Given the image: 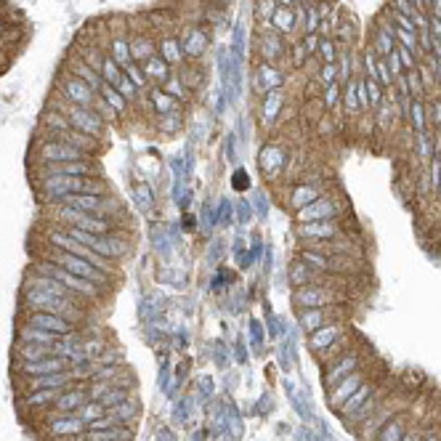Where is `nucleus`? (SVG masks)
Returning a JSON list of instances; mask_svg holds the SVG:
<instances>
[{
	"mask_svg": "<svg viewBox=\"0 0 441 441\" xmlns=\"http://www.w3.org/2000/svg\"><path fill=\"white\" fill-rule=\"evenodd\" d=\"M24 306L30 311H46V314H56L61 319H67L69 324H80L85 319V311L83 306L75 303V301H67V298H59L48 290H38V288H24Z\"/></svg>",
	"mask_w": 441,
	"mask_h": 441,
	"instance_id": "1",
	"label": "nucleus"
},
{
	"mask_svg": "<svg viewBox=\"0 0 441 441\" xmlns=\"http://www.w3.org/2000/svg\"><path fill=\"white\" fill-rule=\"evenodd\" d=\"M38 258H40V260H51V263H56V266H61V269H67L69 274L83 276V279L96 282V285H101V288H109V282H112V276L104 274L101 269H96V266H93V263H88L85 258L72 256V253H67V250H59V247H53V244H48V242H40Z\"/></svg>",
	"mask_w": 441,
	"mask_h": 441,
	"instance_id": "2",
	"label": "nucleus"
},
{
	"mask_svg": "<svg viewBox=\"0 0 441 441\" xmlns=\"http://www.w3.org/2000/svg\"><path fill=\"white\" fill-rule=\"evenodd\" d=\"M32 272H38V274H46V276H53L56 282H61L67 290H72L75 295H80L83 301H96L99 298V292H101V285H96V282H88V279H83V276H75L69 274L67 269H61L56 263H51V260H40L32 266Z\"/></svg>",
	"mask_w": 441,
	"mask_h": 441,
	"instance_id": "3",
	"label": "nucleus"
},
{
	"mask_svg": "<svg viewBox=\"0 0 441 441\" xmlns=\"http://www.w3.org/2000/svg\"><path fill=\"white\" fill-rule=\"evenodd\" d=\"M349 301V295L338 292L335 288L327 285H306V288H295L292 292V303L298 308H327V306H338Z\"/></svg>",
	"mask_w": 441,
	"mask_h": 441,
	"instance_id": "4",
	"label": "nucleus"
},
{
	"mask_svg": "<svg viewBox=\"0 0 441 441\" xmlns=\"http://www.w3.org/2000/svg\"><path fill=\"white\" fill-rule=\"evenodd\" d=\"M253 51L258 53V59L263 64H272L279 69V64L285 61L288 56V38H282L279 32L274 30H258L256 32V38H253Z\"/></svg>",
	"mask_w": 441,
	"mask_h": 441,
	"instance_id": "5",
	"label": "nucleus"
},
{
	"mask_svg": "<svg viewBox=\"0 0 441 441\" xmlns=\"http://www.w3.org/2000/svg\"><path fill=\"white\" fill-rule=\"evenodd\" d=\"M288 160H290V147H285L282 141H269L266 147H263V152H260V170H263V176L269 178V181L274 183L276 178H282V173H285V167H288Z\"/></svg>",
	"mask_w": 441,
	"mask_h": 441,
	"instance_id": "6",
	"label": "nucleus"
},
{
	"mask_svg": "<svg viewBox=\"0 0 441 441\" xmlns=\"http://www.w3.org/2000/svg\"><path fill=\"white\" fill-rule=\"evenodd\" d=\"M56 93H61L67 101H72V104H77V107H83V109H93V101H96V96H99L88 83L67 75V72L59 75V91Z\"/></svg>",
	"mask_w": 441,
	"mask_h": 441,
	"instance_id": "7",
	"label": "nucleus"
},
{
	"mask_svg": "<svg viewBox=\"0 0 441 441\" xmlns=\"http://www.w3.org/2000/svg\"><path fill=\"white\" fill-rule=\"evenodd\" d=\"M147 16H149L154 38H170V35H178V30H181V16H178L176 6H157V8H149Z\"/></svg>",
	"mask_w": 441,
	"mask_h": 441,
	"instance_id": "8",
	"label": "nucleus"
},
{
	"mask_svg": "<svg viewBox=\"0 0 441 441\" xmlns=\"http://www.w3.org/2000/svg\"><path fill=\"white\" fill-rule=\"evenodd\" d=\"M343 210V205H338L330 194H322L317 197L311 205H306L303 210L295 213V221L298 224H311V221H330V218H338Z\"/></svg>",
	"mask_w": 441,
	"mask_h": 441,
	"instance_id": "9",
	"label": "nucleus"
},
{
	"mask_svg": "<svg viewBox=\"0 0 441 441\" xmlns=\"http://www.w3.org/2000/svg\"><path fill=\"white\" fill-rule=\"evenodd\" d=\"M178 43L186 59H199L205 53V48L210 43V27L199 24V27H181L178 30Z\"/></svg>",
	"mask_w": 441,
	"mask_h": 441,
	"instance_id": "10",
	"label": "nucleus"
},
{
	"mask_svg": "<svg viewBox=\"0 0 441 441\" xmlns=\"http://www.w3.org/2000/svg\"><path fill=\"white\" fill-rule=\"evenodd\" d=\"M27 324L30 327H40L46 333L56 335V338H64V335H69L75 330V324H69V322L56 317V314H46V311H30L27 314Z\"/></svg>",
	"mask_w": 441,
	"mask_h": 441,
	"instance_id": "11",
	"label": "nucleus"
},
{
	"mask_svg": "<svg viewBox=\"0 0 441 441\" xmlns=\"http://www.w3.org/2000/svg\"><path fill=\"white\" fill-rule=\"evenodd\" d=\"M356 367H359V351H346L338 362H333V365L327 367V372H324V385H327V388L338 385L343 378H349L351 372H356Z\"/></svg>",
	"mask_w": 441,
	"mask_h": 441,
	"instance_id": "12",
	"label": "nucleus"
},
{
	"mask_svg": "<svg viewBox=\"0 0 441 441\" xmlns=\"http://www.w3.org/2000/svg\"><path fill=\"white\" fill-rule=\"evenodd\" d=\"M16 369L22 372V375H53V372H64V369H72L69 365V359H64V356H48V359H40V362H22V365H16Z\"/></svg>",
	"mask_w": 441,
	"mask_h": 441,
	"instance_id": "13",
	"label": "nucleus"
},
{
	"mask_svg": "<svg viewBox=\"0 0 441 441\" xmlns=\"http://www.w3.org/2000/svg\"><path fill=\"white\" fill-rule=\"evenodd\" d=\"M298 234L303 240H335L343 234V228L338 226V218L330 221H311V224H298Z\"/></svg>",
	"mask_w": 441,
	"mask_h": 441,
	"instance_id": "14",
	"label": "nucleus"
},
{
	"mask_svg": "<svg viewBox=\"0 0 441 441\" xmlns=\"http://www.w3.org/2000/svg\"><path fill=\"white\" fill-rule=\"evenodd\" d=\"M128 46H131V59L136 64H144L152 56H157V38L154 35H128Z\"/></svg>",
	"mask_w": 441,
	"mask_h": 441,
	"instance_id": "15",
	"label": "nucleus"
},
{
	"mask_svg": "<svg viewBox=\"0 0 441 441\" xmlns=\"http://www.w3.org/2000/svg\"><path fill=\"white\" fill-rule=\"evenodd\" d=\"M178 80H181L183 85L189 88V91L194 93L202 88V83H205V67L199 64V59H183L178 64Z\"/></svg>",
	"mask_w": 441,
	"mask_h": 441,
	"instance_id": "16",
	"label": "nucleus"
},
{
	"mask_svg": "<svg viewBox=\"0 0 441 441\" xmlns=\"http://www.w3.org/2000/svg\"><path fill=\"white\" fill-rule=\"evenodd\" d=\"M365 269V258L359 256H330L327 258V274H340V276H356Z\"/></svg>",
	"mask_w": 441,
	"mask_h": 441,
	"instance_id": "17",
	"label": "nucleus"
},
{
	"mask_svg": "<svg viewBox=\"0 0 441 441\" xmlns=\"http://www.w3.org/2000/svg\"><path fill=\"white\" fill-rule=\"evenodd\" d=\"M410 420H412V412H396L394 417L378 431L375 441H401L404 439V433H407Z\"/></svg>",
	"mask_w": 441,
	"mask_h": 441,
	"instance_id": "18",
	"label": "nucleus"
},
{
	"mask_svg": "<svg viewBox=\"0 0 441 441\" xmlns=\"http://www.w3.org/2000/svg\"><path fill=\"white\" fill-rule=\"evenodd\" d=\"M317 197H322V186H314V183H298V186L290 189L288 205L292 213H298V210H303L306 205H311Z\"/></svg>",
	"mask_w": 441,
	"mask_h": 441,
	"instance_id": "19",
	"label": "nucleus"
},
{
	"mask_svg": "<svg viewBox=\"0 0 441 441\" xmlns=\"http://www.w3.org/2000/svg\"><path fill=\"white\" fill-rule=\"evenodd\" d=\"M362 383H365V375H362L359 369H356V372H351L349 378H343V381L338 383V385H333L330 404H333L335 410H340V407H343V401H346V399H349V396L353 394V391H356Z\"/></svg>",
	"mask_w": 441,
	"mask_h": 441,
	"instance_id": "20",
	"label": "nucleus"
},
{
	"mask_svg": "<svg viewBox=\"0 0 441 441\" xmlns=\"http://www.w3.org/2000/svg\"><path fill=\"white\" fill-rule=\"evenodd\" d=\"M85 401H91V399H88V391L61 388V394L56 396V401H53V410L59 412V415H72V412L80 410Z\"/></svg>",
	"mask_w": 441,
	"mask_h": 441,
	"instance_id": "21",
	"label": "nucleus"
},
{
	"mask_svg": "<svg viewBox=\"0 0 441 441\" xmlns=\"http://www.w3.org/2000/svg\"><path fill=\"white\" fill-rule=\"evenodd\" d=\"M282 83H285V75H282L276 67H272V64H260L258 72H256V93L276 91Z\"/></svg>",
	"mask_w": 441,
	"mask_h": 441,
	"instance_id": "22",
	"label": "nucleus"
},
{
	"mask_svg": "<svg viewBox=\"0 0 441 441\" xmlns=\"http://www.w3.org/2000/svg\"><path fill=\"white\" fill-rule=\"evenodd\" d=\"M324 272H317V269H311L308 263L298 258L292 266H290V282L295 285V288H306V285H319Z\"/></svg>",
	"mask_w": 441,
	"mask_h": 441,
	"instance_id": "23",
	"label": "nucleus"
},
{
	"mask_svg": "<svg viewBox=\"0 0 441 441\" xmlns=\"http://www.w3.org/2000/svg\"><path fill=\"white\" fill-rule=\"evenodd\" d=\"M372 391H375V383H367V381L362 383V385H359V388H356V391H353V394H351L349 399L343 401V407L338 410V412H340V417H343V420H349L351 415L359 410V407L365 404L369 396H372Z\"/></svg>",
	"mask_w": 441,
	"mask_h": 441,
	"instance_id": "24",
	"label": "nucleus"
},
{
	"mask_svg": "<svg viewBox=\"0 0 441 441\" xmlns=\"http://www.w3.org/2000/svg\"><path fill=\"white\" fill-rule=\"evenodd\" d=\"M157 53L170 64V67H178L186 56L178 43V35H170V38H157Z\"/></svg>",
	"mask_w": 441,
	"mask_h": 441,
	"instance_id": "25",
	"label": "nucleus"
},
{
	"mask_svg": "<svg viewBox=\"0 0 441 441\" xmlns=\"http://www.w3.org/2000/svg\"><path fill=\"white\" fill-rule=\"evenodd\" d=\"M330 109L324 107V101H322V96H317V99H303V104H301V117H298V122L301 125H317V122L327 115Z\"/></svg>",
	"mask_w": 441,
	"mask_h": 441,
	"instance_id": "26",
	"label": "nucleus"
},
{
	"mask_svg": "<svg viewBox=\"0 0 441 441\" xmlns=\"http://www.w3.org/2000/svg\"><path fill=\"white\" fill-rule=\"evenodd\" d=\"M340 335H343V324H340V322L324 324V327H319L317 333H311V349H314V353L322 351V349H327V346L335 343Z\"/></svg>",
	"mask_w": 441,
	"mask_h": 441,
	"instance_id": "27",
	"label": "nucleus"
},
{
	"mask_svg": "<svg viewBox=\"0 0 441 441\" xmlns=\"http://www.w3.org/2000/svg\"><path fill=\"white\" fill-rule=\"evenodd\" d=\"M16 356L22 362H40L53 356V346H40V343H27V340H19L16 343Z\"/></svg>",
	"mask_w": 441,
	"mask_h": 441,
	"instance_id": "28",
	"label": "nucleus"
},
{
	"mask_svg": "<svg viewBox=\"0 0 441 441\" xmlns=\"http://www.w3.org/2000/svg\"><path fill=\"white\" fill-rule=\"evenodd\" d=\"M141 69H144V75H147L149 83H160V85H163L167 77H170V64H167L160 53L152 56L149 61H144V64H141Z\"/></svg>",
	"mask_w": 441,
	"mask_h": 441,
	"instance_id": "29",
	"label": "nucleus"
},
{
	"mask_svg": "<svg viewBox=\"0 0 441 441\" xmlns=\"http://www.w3.org/2000/svg\"><path fill=\"white\" fill-rule=\"evenodd\" d=\"M333 314V306H327V308H306V311H301V324L308 333H317L319 327H324V322L330 319Z\"/></svg>",
	"mask_w": 441,
	"mask_h": 441,
	"instance_id": "30",
	"label": "nucleus"
},
{
	"mask_svg": "<svg viewBox=\"0 0 441 441\" xmlns=\"http://www.w3.org/2000/svg\"><path fill=\"white\" fill-rule=\"evenodd\" d=\"M272 30L279 32L282 38H288L290 32L295 30V6H292V8L276 6L274 16H272Z\"/></svg>",
	"mask_w": 441,
	"mask_h": 441,
	"instance_id": "31",
	"label": "nucleus"
},
{
	"mask_svg": "<svg viewBox=\"0 0 441 441\" xmlns=\"http://www.w3.org/2000/svg\"><path fill=\"white\" fill-rule=\"evenodd\" d=\"M19 340L40 343V346H56V343H59V338H56V335L46 333V330H40V327H30V324H24V327L19 330Z\"/></svg>",
	"mask_w": 441,
	"mask_h": 441,
	"instance_id": "32",
	"label": "nucleus"
},
{
	"mask_svg": "<svg viewBox=\"0 0 441 441\" xmlns=\"http://www.w3.org/2000/svg\"><path fill=\"white\" fill-rule=\"evenodd\" d=\"M99 96L107 101L109 107L115 109L117 115H128V101H125V96H122L115 85H109V83H101V88H99Z\"/></svg>",
	"mask_w": 441,
	"mask_h": 441,
	"instance_id": "33",
	"label": "nucleus"
},
{
	"mask_svg": "<svg viewBox=\"0 0 441 441\" xmlns=\"http://www.w3.org/2000/svg\"><path fill=\"white\" fill-rule=\"evenodd\" d=\"M107 56H112V59L120 64L122 69L131 64V46H128V38H112V43H109V51Z\"/></svg>",
	"mask_w": 441,
	"mask_h": 441,
	"instance_id": "34",
	"label": "nucleus"
},
{
	"mask_svg": "<svg viewBox=\"0 0 441 441\" xmlns=\"http://www.w3.org/2000/svg\"><path fill=\"white\" fill-rule=\"evenodd\" d=\"M353 125H356L353 136H359V138H372L378 133V131H375V117H372V112H359V115L353 117Z\"/></svg>",
	"mask_w": 441,
	"mask_h": 441,
	"instance_id": "35",
	"label": "nucleus"
},
{
	"mask_svg": "<svg viewBox=\"0 0 441 441\" xmlns=\"http://www.w3.org/2000/svg\"><path fill=\"white\" fill-rule=\"evenodd\" d=\"M163 91H165L167 96H173L176 101H189V99H192V91H189L181 80H178V75L167 77L165 83H163Z\"/></svg>",
	"mask_w": 441,
	"mask_h": 441,
	"instance_id": "36",
	"label": "nucleus"
},
{
	"mask_svg": "<svg viewBox=\"0 0 441 441\" xmlns=\"http://www.w3.org/2000/svg\"><path fill=\"white\" fill-rule=\"evenodd\" d=\"M343 346H349V338H343V335H340V338H338L335 343H330L327 349L317 351V359H319V365H327V367L333 365L338 353H346V349H343Z\"/></svg>",
	"mask_w": 441,
	"mask_h": 441,
	"instance_id": "37",
	"label": "nucleus"
},
{
	"mask_svg": "<svg viewBox=\"0 0 441 441\" xmlns=\"http://www.w3.org/2000/svg\"><path fill=\"white\" fill-rule=\"evenodd\" d=\"M99 75H101L104 83H109V85H115V88H117V83L125 77V72H122V67L117 64V61L112 59V56H107L104 64H101V72H99Z\"/></svg>",
	"mask_w": 441,
	"mask_h": 441,
	"instance_id": "38",
	"label": "nucleus"
},
{
	"mask_svg": "<svg viewBox=\"0 0 441 441\" xmlns=\"http://www.w3.org/2000/svg\"><path fill=\"white\" fill-rule=\"evenodd\" d=\"M152 107H154V115H170V112H176V99L173 96H167L165 91H152Z\"/></svg>",
	"mask_w": 441,
	"mask_h": 441,
	"instance_id": "39",
	"label": "nucleus"
},
{
	"mask_svg": "<svg viewBox=\"0 0 441 441\" xmlns=\"http://www.w3.org/2000/svg\"><path fill=\"white\" fill-rule=\"evenodd\" d=\"M104 415H107V410L101 407V401H85V404L80 407V415H77V417H80L85 426H91V423H96V420L104 417Z\"/></svg>",
	"mask_w": 441,
	"mask_h": 441,
	"instance_id": "40",
	"label": "nucleus"
},
{
	"mask_svg": "<svg viewBox=\"0 0 441 441\" xmlns=\"http://www.w3.org/2000/svg\"><path fill=\"white\" fill-rule=\"evenodd\" d=\"M426 104V120H428V128H441V96L436 99H426L423 101Z\"/></svg>",
	"mask_w": 441,
	"mask_h": 441,
	"instance_id": "41",
	"label": "nucleus"
},
{
	"mask_svg": "<svg viewBox=\"0 0 441 441\" xmlns=\"http://www.w3.org/2000/svg\"><path fill=\"white\" fill-rule=\"evenodd\" d=\"M317 56H319L322 64H335V61H338V46H335L333 38H322Z\"/></svg>",
	"mask_w": 441,
	"mask_h": 441,
	"instance_id": "42",
	"label": "nucleus"
},
{
	"mask_svg": "<svg viewBox=\"0 0 441 441\" xmlns=\"http://www.w3.org/2000/svg\"><path fill=\"white\" fill-rule=\"evenodd\" d=\"M301 260L308 263L311 269H317V272H324V274H327V256H322V253H317V250L303 247V250H301Z\"/></svg>",
	"mask_w": 441,
	"mask_h": 441,
	"instance_id": "43",
	"label": "nucleus"
},
{
	"mask_svg": "<svg viewBox=\"0 0 441 441\" xmlns=\"http://www.w3.org/2000/svg\"><path fill=\"white\" fill-rule=\"evenodd\" d=\"M314 136H319V138H333L338 136V125H335V117L327 112L324 117H322L317 125H314Z\"/></svg>",
	"mask_w": 441,
	"mask_h": 441,
	"instance_id": "44",
	"label": "nucleus"
},
{
	"mask_svg": "<svg viewBox=\"0 0 441 441\" xmlns=\"http://www.w3.org/2000/svg\"><path fill=\"white\" fill-rule=\"evenodd\" d=\"M365 85H367V99H369V109L381 107V101L385 99V91L381 88V83L372 80V77H365Z\"/></svg>",
	"mask_w": 441,
	"mask_h": 441,
	"instance_id": "45",
	"label": "nucleus"
},
{
	"mask_svg": "<svg viewBox=\"0 0 441 441\" xmlns=\"http://www.w3.org/2000/svg\"><path fill=\"white\" fill-rule=\"evenodd\" d=\"M288 56H290V67L295 69V72H301L306 67V59H308V53H306V48L303 43L298 40V43H292V48L288 51Z\"/></svg>",
	"mask_w": 441,
	"mask_h": 441,
	"instance_id": "46",
	"label": "nucleus"
},
{
	"mask_svg": "<svg viewBox=\"0 0 441 441\" xmlns=\"http://www.w3.org/2000/svg\"><path fill=\"white\" fill-rule=\"evenodd\" d=\"M343 99V85L335 80L333 85H327L324 91H322V101H324V107L327 109H335L338 107V101Z\"/></svg>",
	"mask_w": 441,
	"mask_h": 441,
	"instance_id": "47",
	"label": "nucleus"
},
{
	"mask_svg": "<svg viewBox=\"0 0 441 441\" xmlns=\"http://www.w3.org/2000/svg\"><path fill=\"white\" fill-rule=\"evenodd\" d=\"M125 75L133 80V85H136L138 91H144L147 85H149V80H147V75H144V69H141V64H136V61H131L125 69H122Z\"/></svg>",
	"mask_w": 441,
	"mask_h": 441,
	"instance_id": "48",
	"label": "nucleus"
},
{
	"mask_svg": "<svg viewBox=\"0 0 441 441\" xmlns=\"http://www.w3.org/2000/svg\"><path fill=\"white\" fill-rule=\"evenodd\" d=\"M319 24H322L319 8H317V6H306V30H303V35H314V32H319Z\"/></svg>",
	"mask_w": 441,
	"mask_h": 441,
	"instance_id": "49",
	"label": "nucleus"
},
{
	"mask_svg": "<svg viewBox=\"0 0 441 441\" xmlns=\"http://www.w3.org/2000/svg\"><path fill=\"white\" fill-rule=\"evenodd\" d=\"M274 11H276L274 0H256V19L258 22H272Z\"/></svg>",
	"mask_w": 441,
	"mask_h": 441,
	"instance_id": "50",
	"label": "nucleus"
},
{
	"mask_svg": "<svg viewBox=\"0 0 441 441\" xmlns=\"http://www.w3.org/2000/svg\"><path fill=\"white\" fill-rule=\"evenodd\" d=\"M178 125H181V120H178V115H176V112H170V115H160V117H157V131H163V133H173V131H178Z\"/></svg>",
	"mask_w": 441,
	"mask_h": 441,
	"instance_id": "51",
	"label": "nucleus"
},
{
	"mask_svg": "<svg viewBox=\"0 0 441 441\" xmlns=\"http://www.w3.org/2000/svg\"><path fill=\"white\" fill-rule=\"evenodd\" d=\"M317 80H319L324 88L333 85L335 80H338V64H322L319 72H317Z\"/></svg>",
	"mask_w": 441,
	"mask_h": 441,
	"instance_id": "52",
	"label": "nucleus"
},
{
	"mask_svg": "<svg viewBox=\"0 0 441 441\" xmlns=\"http://www.w3.org/2000/svg\"><path fill=\"white\" fill-rule=\"evenodd\" d=\"M117 91H120L122 96H125V101H128V104H131V101H133V99L138 96V88L133 85V80H131L128 75H125V77L120 80V83H117Z\"/></svg>",
	"mask_w": 441,
	"mask_h": 441,
	"instance_id": "53",
	"label": "nucleus"
},
{
	"mask_svg": "<svg viewBox=\"0 0 441 441\" xmlns=\"http://www.w3.org/2000/svg\"><path fill=\"white\" fill-rule=\"evenodd\" d=\"M396 53H399V61H401L404 72H410V69H415V67H417V59H415V53H412V51H407V48H401V46H396Z\"/></svg>",
	"mask_w": 441,
	"mask_h": 441,
	"instance_id": "54",
	"label": "nucleus"
},
{
	"mask_svg": "<svg viewBox=\"0 0 441 441\" xmlns=\"http://www.w3.org/2000/svg\"><path fill=\"white\" fill-rule=\"evenodd\" d=\"M420 439H423V433H420V431H407L401 441H420Z\"/></svg>",
	"mask_w": 441,
	"mask_h": 441,
	"instance_id": "55",
	"label": "nucleus"
},
{
	"mask_svg": "<svg viewBox=\"0 0 441 441\" xmlns=\"http://www.w3.org/2000/svg\"><path fill=\"white\" fill-rule=\"evenodd\" d=\"M431 16L441 22V0H433V8H431Z\"/></svg>",
	"mask_w": 441,
	"mask_h": 441,
	"instance_id": "56",
	"label": "nucleus"
},
{
	"mask_svg": "<svg viewBox=\"0 0 441 441\" xmlns=\"http://www.w3.org/2000/svg\"><path fill=\"white\" fill-rule=\"evenodd\" d=\"M276 6H285V8H292L295 6V0H274Z\"/></svg>",
	"mask_w": 441,
	"mask_h": 441,
	"instance_id": "57",
	"label": "nucleus"
},
{
	"mask_svg": "<svg viewBox=\"0 0 441 441\" xmlns=\"http://www.w3.org/2000/svg\"><path fill=\"white\" fill-rule=\"evenodd\" d=\"M420 441H439V436H436V433H423V439Z\"/></svg>",
	"mask_w": 441,
	"mask_h": 441,
	"instance_id": "58",
	"label": "nucleus"
},
{
	"mask_svg": "<svg viewBox=\"0 0 441 441\" xmlns=\"http://www.w3.org/2000/svg\"><path fill=\"white\" fill-rule=\"evenodd\" d=\"M412 6H415V8H423V0H410Z\"/></svg>",
	"mask_w": 441,
	"mask_h": 441,
	"instance_id": "59",
	"label": "nucleus"
},
{
	"mask_svg": "<svg viewBox=\"0 0 441 441\" xmlns=\"http://www.w3.org/2000/svg\"><path fill=\"white\" fill-rule=\"evenodd\" d=\"M428 6H433V0H423V8L428 11Z\"/></svg>",
	"mask_w": 441,
	"mask_h": 441,
	"instance_id": "60",
	"label": "nucleus"
},
{
	"mask_svg": "<svg viewBox=\"0 0 441 441\" xmlns=\"http://www.w3.org/2000/svg\"><path fill=\"white\" fill-rule=\"evenodd\" d=\"M436 199L441 202V181H439V189H436Z\"/></svg>",
	"mask_w": 441,
	"mask_h": 441,
	"instance_id": "61",
	"label": "nucleus"
},
{
	"mask_svg": "<svg viewBox=\"0 0 441 441\" xmlns=\"http://www.w3.org/2000/svg\"><path fill=\"white\" fill-rule=\"evenodd\" d=\"M314 3H330V0H314Z\"/></svg>",
	"mask_w": 441,
	"mask_h": 441,
	"instance_id": "62",
	"label": "nucleus"
},
{
	"mask_svg": "<svg viewBox=\"0 0 441 441\" xmlns=\"http://www.w3.org/2000/svg\"><path fill=\"white\" fill-rule=\"evenodd\" d=\"M306 3H314V0H306Z\"/></svg>",
	"mask_w": 441,
	"mask_h": 441,
	"instance_id": "63",
	"label": "nucleus"
},
{
	"mask_svg": "<svg viewBox=\"0 0 441 441\" xmlns=\"http://www.w3.org/2000/svg\"><path fill=\"white\" fill-rule=\"evenodd\" d=\"M439 160H441V157H439Z\"/></svg>",
	"mask_w": 441,
	"mask_h": 441,
	"instance_id": "64",
	"label": "nucleus"
}]
</instances>
